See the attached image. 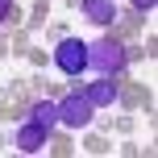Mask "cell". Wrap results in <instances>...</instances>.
Wrapping results in <instances>:
<instances>
[{
	"label": "cell",
	"mask_w": 158,
	"mask_h": 158,
	"mask_svg": "<svg viewBox=\"0 0 158 158\" xmlns=\"http://www.w3.org/2000/svg\"><path fill=\"white\" fill-rule=\"evenodd\" d=\"M87 67H96L100 75H112V79H117L129 67V54H125L121 42H87Z\"/></svg>",
	"instance_id": "1"
},
{
	"label": "cell",
	"mask_w": 158,
	"mask_h": 158,
	"mask_svg": "<svg viewBox=\"0 0 158 158\" xmlns=\"http://www.w3.org/2000/svg\"><path fill=\"white\" fill-rule=\"evenodd\" d=\"M92 117H96V104L87 100L83 92H71L63 104H58V125H67V129H83V125H92Z\"/></svg>",
	"instance_id": "2"
},
{
	"label": "cell",
	"mask_w": 158,
	"mask_h": 158,
	"mask_svg": "<svg viewBox=\"0 0 158 158\" xmlns=\"http://www.w3.org/2000/svg\"><path fill=\"white\" fill-rule=\"evenodd\" d=\"M54 63H58L63 75H83V71H87V42L63 38V42L54 46Z\"/></svg>",
	"instance_id": "3"
},
{
	"label": "cell",
	"mask_w": 158,
	"mask_h": 158,
	"mask_svg": "<svg viewBox=\"0 0 158 158\" xmlns=\"http://www.w3.org/2000/svg\"><path fill=\"white\" fill-rule=\"evenodd\" d=\"M46 129H42V125H33V121H25V125L21 129H17V137H13V146H17V150H25V154H38L42 150V146H46Z\"/></svg>",
	"instance_id": "4"
},
{
	"label": "cell",
	"mask_w": 158,
	"mask_h": 158,
	"mask_svg": "<svg viewBox=\"0 0 158 158\" xmlns=\"http://www.w3.org/2000/svg\"><path fill=\"white\" fill-rule=\"evenodd\" d=\"M83 96H87V100L96 104V108H108V104H117V79H112V75H104V79H96V83L87 87Z\"/></svg>",
	"instance_id": "5"
},
{
	"label": "cell",
	"mask_w": 158,
	"mask_h": 158,
	"mask_svg": "<svg viewBox=\"0 0 158 158\" xmlns=\"http://www.w3.org/2000/svg\"><path fill=\"white\" fill-rule=\"evenodd\" d=\"M83 13L96 25H112L117 21V0H83Z\"/></svg>",
	"instance_id": "6"
},
{
	"label": "cell",
	"mask_w": 158,
	"mask_h": 158,
	"mask_svg": "<svg viewBox=\"0 0 158 158\" xmlns=\"http://www.w3.org/2000/svg\"><path fill=\"white\" fill-rule=\"evenodd\" d=\"M29 121H33V125H42V129L50 133V129L58 125V104H54V100H38V104L29 108Z\"/></svg>",
	"instance_id": "7"
},
{
	"label": "cell",
	"mask_w": 158,
	"mask_h": 158,
	"mask_svg": "<svg viewBox=\"0 0 158 158\" xmlns=\"http://www.w3.org/2000/svg\"><path fill=\"white\" fill-rule=\"evenodd\" d=\"M8 17H17V8L8 4V0H0V21H8Z\"/></svg>",
	"instance_id": "8"
},
{
	"label": "cell",
	"mask_w": 158,
	"mask_h": 158,
	"mask_svg": "<svg viewBox=\"0 0 158 158\" xmlns=\"http://www.w3.org/2000/svg\"><path fill=\"white\" fill-rule=\"evenodd\" d=\"M154 4H158V0H133V8H142V13H150Z\"/></svg>",
	"instance_id": "9"
}]
</instances>
